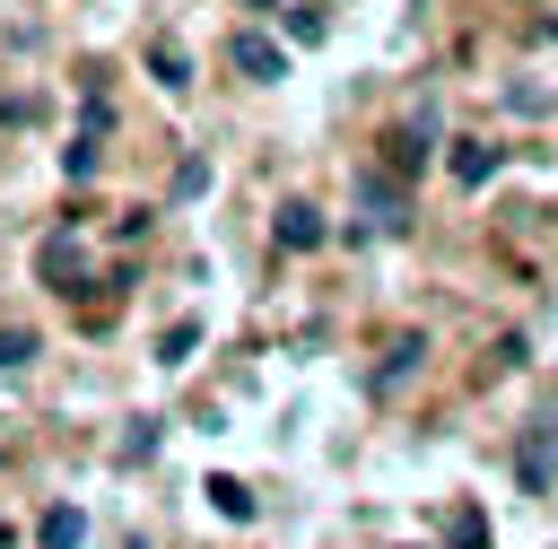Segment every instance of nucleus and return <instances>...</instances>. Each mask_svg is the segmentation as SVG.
Returning <instances> with one entry per match:
<instances>
[{
  "mask_svg": "<svg viewBox=\"0 0 558 549\" xmlns=\"http://www.w3.org/2000/svg\"><path fill=\"white\" fill-rule=\"evenodd\" d=\"M148 78H157L166 96H183V87H192V61H183V44H148Z\"/></svg>",
  "mask_w": 558,
  "mask_h": 549,
  "instance_id": "nucleus-7",
  "label": "nucleus"
},
{
  "mask_svg": "<svg viewBox=\"0 0 558 549\" xmlns=\"http://www.w3.org/2000/svg\"><path fill=\"white\" fill-rule=\"evenodd\" d=\"M357 200H366V227H384V235H401V227H410V183H401V174L366 166V174H357Z\"/></svg>",
  "mask_w": 558,
  "mask_h": 549,
  "instance_id": "nucleus-1",
  "label": "nucleus"
},
{
  "mask_svg": "<svg viewBox=\"0 0 558 549\" xmlns=\"http://www.w3.org/2000/svg\"><path fill=\"white\" fill-rule=\"evenodd\" d=\"M96 148H105V131H78V139L61 148V174H70V183H87V174H96Z\"/></svg>",
  "mask_w": 558,
  "mask_h": 549,
  "instance_id": "nucleus-12",
  "label": "nucleus"
},
{
  "mask_svg": "<svg viewBox=\"0 0 558 549\" xmlns=\"http://www.w3.org/2000/svg\"><path fill=\"white\" fill-rule=\"evenodd\" d=\"M35 357V331L26 322H0V366H26Z\"/></svg>",
  "mask_w": 558,
  "mask_h": 549,
  "instance_id": "nucleus-14",
  "label": "nucleus"
},
{
  "mask_svg": "<svg viewBox=\"0 0 558 549\" xmlns=\"http://www.w3.org/2000/svg\"><path fill=\"white\" fill-rule=\"evenodd\" d=\"M192 349H201V322H174V331H166V340H157V366H183V357H192Z\"/></svg>",
  "mask_w": 558,
  "mask_h": 549,
  "instance_id": "nucleus-13",
  "label": "nucleus"
},
{
  "mask_svg": "<svg viewBox=\"0 0 558 549\" xmlns=\"http://www.w3.org/2000/svg\"><path fill=\"white\" fill-rule=\"evenodd\" d=\"M35 540H44V549H78V540H87V514H78V505H52Z\"/></svg>",
  "mask_w": 558,
  "mask_h": 549,
  "instance_id": "nucleus-10",
  "label": "nucleus"
},
{
  "mask_svg": "<svg viewBox=\"0 0 558 549\" xmlns=\"http://www.w3.org/2000/svg\"><path fill=\"white\" fill-rule=\"evenodd\" d=\"M227 61H235V78H253V87H270V78H288V52L262 35V26H235L227 35Z\"/></svg>",
  "mask_w": 558,
  "mask_h": 549,
  "instance_id": "nucleus-2",
  "label": "nucleus"
},
{
  "mask_svg": "<svg viewBox=\"0 0 558 549\" xmlns=\"http://www.w3.org/2000/svg\"><path fill=\"white\" fill-rule=\"evenodd\" d=\"M270 235H279L288 253H314V244H323V209H314V200H279V218H270Z\"/></svg>",
  "mask_w": 558,
  "mask_h": 549,
  "instance_id": "nucleus-4",
  "label": "nucleus"
},
{
  "mask_svg": "<svg viewBox=\"0 0 558 549\" xmlns=\"http://www.w3.org/2000/svg\"><path fill=\"white\" fill-rule=\"evenodd\" d=\"M418 357H427V340H418V331H401V340L384 349V366H375V392H392V383H401V375H410Z\"/></svg>",
  "mask_w": 558,
  "mask_h": 549,
  "instance_id": "nucleus-8",
  "label": "nucleus"
},
{
  "mask_svg": "<svg viewBox=\"0 0 558 549\" xmlns=\"http://www.w3.org/2000/svg\"><path fill=\"white\" fill-rule=\"evenodd\" d=\"M244 9H270V0H244Z\"/></svg>",
  "mask_w": 558,
  "mask_h": 549,
  "instance_id": "nucleus-15",
  "label": "nucleus"
},
{
  "mask_svg": "<svg viewBox=\"0 0 558 549\" xmlns=\"http://www.w3.org/2000/svg\"><path fill=\"white\" fill-rule=\"evenodd\" d=\"M201 497H209V505H218L227 523H253V488H244V479H227V471H218V479H209Z\"/></svg>",
  "mask_w": 558,
  "mask_h": 549,
  "instance_id": "nucleus-9",
  "label": "nucleus"
},
{
  "mask_svg": "<svg viewBox=\"0 0 558 549\" xmlns=\"http://www.w3.org/2000/svg\"><path fill=\"white\" fill-rule=\"evenodd\" d=\"M445 549H488V514L480 505H453L445 514Z\"/></svg>",
  "mask_w": 558,
  "mask_h": 549,
  "instance_id": "nucleus-11",
  "label": "nucleus"
},
{
  "mask_svg": "<svg viewBox=\"0 0 558 549\" xmlns=\"http://www.w3.org/2000/svg\"><path fill=\"white\" fill-rule=\"evenodd\" d=\"M35 279H44V288H78V279H87V253H78L70 227H52V235L35 244Z\"/></svg>",
  "mask_w": 558,
  "mask_h": 549,
  "instance_id": "nucleus-3",
  "label": "nucleus"
},
{
  "mask_svg": "<svg viewBox=\"0 0 558 549\" xmlns=\"http://www.w3.org/2000/svg\"><path fill=\"white\" fill-rule=\"evenodd\" d=\"M375 166H384V174H401V183H410V174H418V166H427V122H410V131H384V157H375Z\"/></svg>",
  "mask_w": 558,
  "mask_h": 549,
  "instance_id": "nucleus-5",
  "label": "nucleus"
},
{
  "mask_svg": "<svg viewBox=\"0 0 558 549\" xmlns=\"http://www.w3.org/2000/svg\"><path fill=\"white\" fill-rule=\"evenodd\" d=\"M445 166H453V183H462V192H480V183L497 174V148H488V139H453V157H445Z\"/></svg>",
  "mask_w": 558,
  "mask_h": 549,
  "instance_id": "nucleus-6",
  "label": "nucleus"
}]
</instances>
